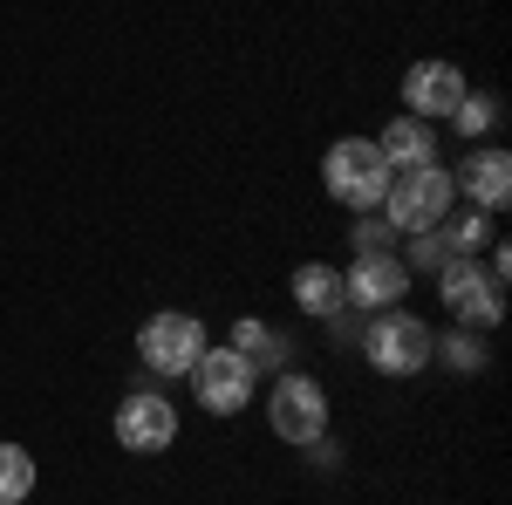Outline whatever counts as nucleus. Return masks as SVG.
Segmentation results:
<instances>
[{
  "mask_svg": "<svg viewBox=\"0 0 512 505\" xmlns=\"http://www.w3.org/2000/svg\"><path fill=\"white\" fill-rule=\"evenodd\" d=\"M35 492V458L21 444H0V505H21Z\"/></svg>",
  "mask_w": 512,
  "mask_h": 505,
  "instance_id": "15",
  "label": "nucleus"
},
{
  "mask_svg": "<svg viewBox=\"0 0 512 505\" xmlns=\"http://www.w3.org/2000/svg\"><path fill=\"white\" fill-rule=\"evenodd\" d=\"M451 185H458V198L478 205V212H506L512 205V157L499 151V144H485V151L465 157V171H458Z\"/></svg>",
  "mask_w": 512,
  "mask_h": 505,
  "instance_id": "10",
  "label": "nucleus"
},
{
  "mask_svg": "<svg viewBox=\"0 0 512 505\" xmlns=\"http://www.w3.org/2000/svg\"><path fill=\"white\" fill-rule=\"evenodd\" d=\"M431 233L444 239V253H451V260H472L478 246H485V239H492V219H485V212H478V205H451V212H444V219H437Z\"/></svg>",
  "mask_w": 512,
  "mask_h": 505,
  "instance_id": "13",
  "label": "nucleus"
},
{
  "mask_svg": "<svg viewBox=\"0 0 512 505\" xmlns=\"http://www.w3.org/2000/svg\"><path fill=\"white\" fill-rule=\"evenodd\" d=\"M294 301H301L308 314L349 308V301H342V273H335V267H301V273H294Z\"/></svg>",
  "mask_w": 512,
  "mask_h": 505,
  "instance_id": "14",
  "label": "nucleus"
},
{
  "mask_svg": "<svg viewBox=\"0 0 512 505\" xmlns=\"http://www.w3.org/2000/svg\"><path fill=\"white\" fill-rule=\"evenodd\" d=\"M458 205V185H451V171L444 164H417V171H390V185H383V219H390V233H431L437 219Z\"/></svg>",
  "mask_w": 512,
  "mask_h": 505,
  "instance_id": "1",
  "label": "nucleus"
},
{
  "mask_svg": "<svg viewBox=\"0 0 512 505\" xmlns=\"http://www.w3.org/2000/svg\"><path fill=\"white\" fill-rule=\"evenodd\" d=\"M321 185H328V198H342L355 212H376L383 205V185H390V164H383L376 144L342 137V144H328V157H321Z\"/></svg>",
  "mask_w": 512,
  "mask_h": 505,
  "instance_id": "2",
  "label": "nucleus"
},
{
  "mask_svg": "<svg viewBox=\"0 0 512 505\" xmlns=\"http://www.w3.org/2000/svg\"><path fill=\"white\" fill-rule=\"evenodd\" d=\"M233 349L246 355L253 369H267V362H274V335H267L260 321H239V328H233Z\"/></svg>",
  "mask_w": 512,
  "mask_h": 505,
  "instance_id": "16",
  "label": "nucleus"
},
{
  "mask_svg": "<svg viewBox=\"0 0 512 505\" xmlns=\"http://www.w3.org/2000/svg\"><path fill=\"white\" fill-rule=\"evenodd\" d=\"M137 355H144L158 376H192V362L205 355V328H198V314H178V308L151 314L144 335H137Z\"/></svg>",
  "mask_w": 512,
  "mask_h": 505,
  "instance_id": "4",
  "label": "nucleus"
},
{
  "mask_svg": "<svg viewBox=\"0 0 512 505\" xmlns=\"http://www.w3.org/2000/svg\"><path fill=\"white\" fill-rule=\"evenodd\" d=\"M267 417H274V430L287 444H321V430H328V396H321V383H308V376H280Z\"/></svg>",
  "mask_w": 512,
  "mask_h": 505,
  "instance_id": "7",
  "label": "nucleus"
},
{
  "mask_svg": "<svg viewBox=\"0 0 512 505\" xmlns=\"http://www.w3.org/2000/svg\"><path fill=\"white\" fill-rule=\"evenodd\" d=\"M178 437V410L164 403V396H123V410H117V444L123 451H164Z\"/></svg>",
  "mask_w": 512,
  "mask_h": 505,
  "instance_id": "11",
  "label": "nucleus"
},
{
  "mask_svg": "<svg viewBox=\"0 0 512 505\" xmlns=\"http://www.w3.org/2000/svg\"><path fill=\"white\" fill-rule=\"evenodd\" d=\"M465 89L472 82L458 76L451 62H410V76H403V103H410V117H451L458 103H465Z\"/></svg>",
  "mask_w": 512,
  "mask_h": 505,
  "instance_id": "9",
  "label": "nucleus"
},
{
  "mask_svg": "<svg viewBox=\"0 0 512 505\" xmlns=\"http://www.w3.org/2000/svg\"><path fill=\"white\" fill-rule=\"evenodd\" d=\"M192 383H198V403H205L212 417H239V410L253 403V362L239 349H205L192 362Z\"/></svg>",
  "mask_w": 512,
  "mask_h": 505,
  "instance_id": "6",
  "label": "nucleus"
},
{
  "mask_svg": "<svg viewBox=\"0 0 512 505\" xmlns=\"http://www.w3.org/2000/svg\"><path fill=\"white\" fill-rule=\"evenodd\" d=\"M410 294V267L396 253H355V267L342 273V301L355 308H396Z\"/></svg>",
  "mask_w": 512,
  "mask_h": 505,
  "instance_id": "8",
  "label": "nucleus"
},
{
  "mask_svg": "<svg viewBox=\"0 0 512 505\" xmlns=\"http://www.w3.org/2000/svg\"><path fill=\"white\" fill-rule=\"evenodd\" d=\"M355 253H390V219H355Z\"/></svg>",
  "mask_w": 512,
  "mask_h": 505,
  "instance_id": "19",
  "label": "nucleus"
},
{
  "mask_svg": "<svg viewBox=\"0 0 512 505\" xmlns=\"http://www.w3.org/2000/svg\"><path fill=\"white\" fill-rule=\"evenodd\" d=\"M362 349H369V369H383V376H417L424 362H431V328L417 321V314L403 308H383L369 321V335H362Z\"/></svg>",
  "mask_w": 512,
  "mask_h": 505,
  "instance_id": "3",
  "label": "nucleus"
},
{
  "mask_svg": "<svg viewBox=\"0 0 512 505\" xmlns=\"http://www.w3.org/2000/svg\"><path fill=\"white\" fill-rule=\"evenodd\" d=\"M444 260H451V253H444V239H437V233H410V260H403L410 273H437Z\"/></svg>",
  "mask_w": 512,
  "mask_h": 505,
  "instance_id": "18",
  "label": "nucleus"
},
{
  "mask_svg": "<svg viewBox=\"0 0 512 505\" xmlns=\"http://www.w3.org/2000/svg\"><path fill=\"white\" fill-rule=\"evenodd\" d=\"M492 117H499V103H485V96H472V89H465V103L451 110V123H458L465 137H478V130H492Z\"/></svg>",
  "mask_w": 512,
  "mask_h": 505,
  "instance_id": "17",
  "label": "nucleus"
},
{
  "mask_svg": "<svg viewBox=\"0 0 512 505\" xmlns=\"http://www.w3.org/2000/svg\"><path fill=\"white\" fill-rule=\"evenodd\" d=\"M437 287H444V308L458 314L465 328H472V321L492 328V321L506 314V287L478 267V260H444V267H437Z\"/></svg>",
  "mask_w": 512,
  "mask_h": 505,
  "instance_id": "5",
  "label": "nucleus"
},
{
  "mask_svg": "<svg viewBox=\"0 0 512 505\" xmlns=\"http://www.w3.org/2000/svg\"><path fill=\"white\" fill-rule=\"evenodd\" d=\"M451 362H458V369H478L485 355H478V342H451Z\"/></svg>",
  "mask_w": 512,
  "mask_h": 505,
  "instance_id": "20",
  "label": "nucleus"
},
{
  "mask_svg": "<svg viewBox=\"0 0 512 505\" xmlns=\"http://www.w3.org/2000/svg\"><path fill=\"white\" fill-rule=\"evenodd\" d=\"M376 151H383V164L390 171H417V164H437V137L424 117H396L383 137H376Z\"/></svg>",
  "mask_w": 512,
  "mask_h": 505,
  "instance_id": "12",
  "label": "nucleus"
}]
</instances>
